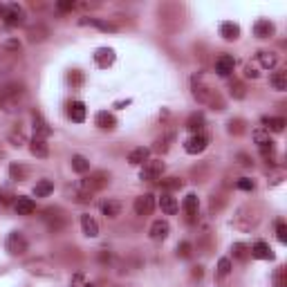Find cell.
Instances as JSON below:
<instances>
[{"label": "cell", "mask_w": 287, "mask_h": 287, "mask_svg": "<svg viewBox=\"0 0 287 287\" xmlns=\"http://www.w3.org/2000/svg\"><path fill=\"white\" fill-rule=\"evenodd\" d=\"M108 180H110V175L103 173V171H99V173L90 175V178H85V180H79L74 184L76 200H79V202H90L92 195L97 193V191H101L103 186L108 184Z\"/></svg>", "instance_id": "obj_1"}, {"label": "cell", "mask_w": 287, "mask_h": 287, "mask_svg": "<svg viewBox=\"0 0 287 287\" xmlns=\"http://www.w3.org/2000/svg\"><path fill=\"white\" fill-rule=\"evenodd\" d=\"M5 249H7L9 256H23L27 251V238L21 231H12L5 240Z\"/></svg>", "instance_id": "obj_2"}, {"label": "cell", "mask_w": 287, "mask_h": 287, "mask_svg": "<svg viewBox=\"0 0 287 287\" xmlns=\"http://www.w3.org/2000/svg\"><path fill=\"white\" fill-rule=\"evenodd\" d=\"M164 171H166V164L162 160H148L146 164H144L139 178L146 180V182H157V180H162Z\"/></svg>", "instance_id": "obj_3"}, {"label": "cell", "mask_w": 287, "mask_h": 287, "mask_svg": "<svg viewBox=\"0 0 287 287\" xmlns=\"http://www.w3.org/2000/svg\"><path fill=\"white\" fill-rule=\"evenodd\" d=\"M132 209H135L137 215H151L153 209H155V198H153V193H144L139 198H135V204H132Z\"/></svg>", "instance_id": "obj_4"}, {"label": "cell", "mask_w": 287, "mask_h": 287, "mask_svg": "<svg viewBox=\"0 0 287 287\" xmlns=\"http://www.w3.org/2000/svg\"><path fill=\"white\" fill-rule=\"evenodd\" d=\"M5 23H7V25H12V27L23 25V23H25V9H23L21 5H16V3L7 5V12H5Z\"/></svg>", "instance_id": "obj_5"}, {"label": "cell", "mask_w": 287, "mask_h": 287, "mask_svg": "<svg viewBox=\"0 0 287 287\" xmlns=\"http://www.w3.org/2000/svg\"><path fill=\"white\" fill-rule=\"evenodd\" d=\"M25 269L30 271V274H36V276H45V278H52V276H56V269L50 265V262L45 260H34V262H27Z\"/></svg>", "instance_id": "obj_6"}, {"label": "cell", "mask_w": 287, "mask_h": 287, "mask_svg": "<svg viewBox=\"0 0 287 287\" xmlns=\"http://www.w3.org/2000/svg\"><path fill=\"white\" fill-rule=\"evenodd\" d=\"M193 94H195V99L202 103H215V99H218V97H213V90L204 88V85L200 83L198 76H193Z\"/></svg>", "instance_id": "obj_7"}, {"label": "cell", "mask_w": 287, "mask_h": 287, "mask_svg": "<svg viewBox=\"0 0 287 287\" xmlns=\"http://www.w3.org/2000/svg\"><path fill=\"white\" fill-rule=\"evenodd\" d=\"M207 144H209V139L204 135H193L184 141V151L189 153V155H198V153H202L204 148H207Z\"/></svg>", "instance_id": "obj_8"}, {"label": "cell", "mask_w": 287, "mask_h": 287, "mask_svg": "<svg viewBox=\"0 0 287 287\" xmlns=\"http://www.w3.org/2000/svg\"><path fill=\"white\" fill-rule=\"evenodd\" d=\"M151 238L153 240H164V238H169V233H171V227H169V222L166 220H155V222L151 224Z\"/></svg>", "instance_id": "obj_9"}, {"label": "cell", "mask_w": 287, "mask_h": 287, "mask_svg": "<svg viewBox=\"0 0 287 287\" xmlns=\"http://www.w3.org/2000/svg\"><path fill=\"white\" fill-rule=\"evenodd\" d=\"M121 209H123V204L119 202V200H114V198H108V200H103L101 202V213L110 220L117 218V215L121 213Z\"/></svg>", "instance_id": "obj_10"}, {"label": "cell", "mask_w": 287, "mask_h": 287, "mask_svg": "<svg viewBox=\"0 0 287 287\" xmlns=\"http://www.w3.org/2000/svg\"><path fill=\"white\" fill-rule=\"evenodd\" d=\"M14 209H16L18 215H32L36 211V202L32 198L21 195V198H16V202H14Z\"/></svg>", "instance_id": "obj_11"}, {"label": "cell", "mask_w": 287, "mask_h": 287, "mask_svg": "<svg viewBox=\"0 0 287 287\" xmlns=\"http://www.w3.org/2000/svg\"><path fill=\"white\" fill-rule=\"evenodd\" d=\"M94 63H97L99 68L112 65L114 63V50H110V47H99V50L94 52Z\"/></svg>", "instance_id": "obj_12"}, {"label": "cell", "mask_w": 287, "mask_h": 287, "mask_svg": "<svg viewBox=\"0 0 287 287\" xmlns=\"http://www.w3.org/2000/svg\"><path fill=\"white\" fill-rule=\"evenodd\" d=\"M236 68V61H233V56L229 54H222L218 61H215V72H218L220 76H229Z\"/></svg>", "instance_id": "obj_13"}, {"label": "cell", "mask_w": 287, "mask_h": 287, "mask_svg": "<svg viewBox=\"0 0 287 287\" xmlns=\"http://www.w3.org/2000/svg\"><path fill=\"white\" fill-rule=\"evenodd\" d=\"M32 121H34V135H36V137H43V139H47V137L52 135V128L47 126V121L41 117V112H34V114H32Z\"/></svg>", "instance_id": "obj_14"}, {"label": "cell", "mask_w": 287, "mask_h": 287, "mask_svg": "<svg viewBox=\"0 0 287 287\" xmlns=\"http://www.w3.org/2000/svg\"><path fill=\"white\" fill-rule=\"evenodd\" d=\"M81 227H83V233L88 238H97L99 236V224H97V220H94L90 213L81 215Z\"/></svg>", "instance_id": "obj_15"}, {"label": "cell", "mask_w": 287, "mask_h": 287, "mask_svg": "<svg viewBox=\"0 0 287 287\" xmlns=\"http://www.w3.org/2000/svg\"><path fill=\"white\" fill-rule=\"evenodd\" d=\"M30 151L34 157H47L50 155V146H47V141L43 139V137H32L30 139Z\"/></svg>", "instance_id": "obj_16"}, {"label": "cell", "mask_w": 287, "mask_h": 287, "mask_svg": "<svg viewBox=\"0 0 287 287\" xmlns=\"http://www.w3.org/2000/svg\"><path fill=\"white\" fill-rule=\"evenodd\" d=\"M94 123H97L99 128H103V130H112V128L117 126V119H114L112 112L101 110V112H97V117H94Z\"/></svg>", "instance_id": "obj_17"}, {"label": "cell", "mask_w": 287, "mask_h": 287, "mask_svg": "<svg viewBox=\"0 0 287 287\" xmlns=\"http://www.w3.org/2000/svg\"><path fill=\"white\" fill-rule=\"evenodd\" d=\"M160 207H162V211H164L166 215H175L178 213V209H180V204H178V200L173 198L171 193H162V198H160Z\"/></svg>", "instance_id": "obj_18"}, {"label": "cell", "mask_w": 287, "mask_h": 287, "mask_svg": "<svg viewBox=\"0 0 287 287\" xmlns=\"http://www.w3.org/2000/svg\"><path fill=\"white\" fill-rule=\"evenodd\" d=\"M251 256L253 258H260V260H271V258H274V253H271V247L267 245V242L258 240V242H253V247H251Z\"/></svg>", "instance_id": "obj_19"}, {"label": "cell", "mask_w": 287, "mask_h": 287, "mask_svg": "<svg viewBox=\"0 0 287 287\" xmlns=\"http://www.w3.org/2000/svg\"><path fill=\"white\" fill-rule=\"evenodd\" d=\"M148 157H151V148L139 146V148H135V151H130L128 162H130V164H135V166H139V164H146Z\"/></svg>", "instance_id": "obj_20"}, {"label": "cell", "mask_w": 287, "mask_h": 287, "mask_svg": "<svg viewBox=\"0 0 287 287\" xmlns=\"http://www.w3.org/2000/svg\"><path fill=\"white\" fill-rule=\"evenodd\" d=\"M220 36H222L224 41H236V38L240 36V27H238L236 23H222V25H220Z\"/></svg>", "instance_id": "obj_21"}, {"label": "cell", "mask_w": 287, "mask_h": 287, "mask_svg": "<svg viewBox=\"0 0 287 287\" xmlns=\"http://www.w3.org/2000/svg\"><path fill=\"white\" fill-rule=\"evenodd\" d=\"M274 23H269V21H258L256 25H253V34H256L258 38H269L271 34H274Z\"/></svg>", "instance_id": "obj_22"}, {"label": "cell", "mask_w": 287, "mask_h": 287, "mask_svg": "<svg viewBox=\"0 0 287 287\" xmlns=\"http://www.w3.org/2000/svg\"><path fill=\"white\" fill-rule=\"evenodd\" d=\"M70 119L76 123L85 121V103L83 101H72L70 103Z\"/></svg>", "instance_id": "obj_23"}, {"label": "cell", "mask_w": 287, "mask_h": 287, "mask_svg": "<svg viewBox=\"0 0 287 287\" xmlns=\"http://www.w3.org/2000/svg\"><path fill=\"white\" fill-rule=\"evenodd\" d=\"M262 126H265V130L267 132H283V128H285V119L283 117H265L262 119Z\"/></svg>", "instance_id": "obj_24"}, {"label": "cell", "mask_w": 287, "mask_h": 287, "mask_svg": "<svg viewBox=\"0 0 287 287\" xmlns=\"http://www.w3.org/2000/svg\"><path fill=\"white\" fill-rule=\"evenodd\" d=\"M182 209L186 211V215H189V218H193V215L198 213V209H200L198 195H195V193H189V195H186V198H184V204H182Z\"/></svg>", "instance_id": "obj_25"}, {"label": "cell", "mask_w": 287, "mask_h": 287, "mask_svg": "<svg viewBox=\"0 0 287 287\" xmlns=\"http://www.w3.org/2000/svg\"><path fill=\"white\" fill-rule=\"evenodd\" d=\"M269 83H271V88L274 90H278V92H285L287 90V72H274L271 74V79H269Z\"/></svg>", "instance_id": "obj_26"}, {"label": "cell", "mask_w": 287, "mask_h": 287, "mask_svg": "<svg viewBox=\"0 0 287 287\" xmlns=\"http://www.w3.org/2000/svg\"><path fill=\"white\" fill-rule=\"evenodd\" d=\"M253 141L258 144V148H265V146H274V141H271L269 132H267L265 128H258V130H253Z\"/></svg>", "instance_id": "obj_27"}, {"label": "cell", "mask_w": 287, "mask_h": 287, "mask_svg": "<svg viewBox=\"0 0 287 287\" xmlns=\"http://www.w3.org/2000/svg\"><path fill=\"white\" fill-rule=\"evenodd\" d=\"M258 61H260L262 68L271 70V68H276V63H278V56H276L274 52H258Z\"/></svg>", "instance_id": "obj_28"}, {"label": "cell", "mask_w": 287, "mask_h": 287, "mask_svg": "<svg viewBox=\"0 0 287 287\" xmlns=\"http://www.w3.org/2000/svg\"><path fill=\"white\" fill-rule=\"evenodd\" d=\"M52 191H54V184H52L50 180H41V182H36V186H34V195H36V198H47Z\"/></svg>", "instance_id": "obj_29"}, {"label": "cell", "mask_w": 287, "mask_h": 287, "mask_svg": "<svg viewBox=\"0 0 287 287\" xmlns=\"http://www.w3.org/2000/svg\"><path fill=\"white\" fill-rule=\"evenodd\" d=\"M72 171L76 173H88L90 171V162L83 155H72Z\"/></svg>", "instance_id": "obj_30"}, {"label": "cell", "mask_w": 287, "mask_h": 287, "mask_svg": "<svg viewBox=\"0 0 287 287\" xmlns=\"http://www.w3.org/2000/svg\"><path fill=\"white\" fill-rule=\"evenodd\" d=\"M186 128H189V130H193L195 135H198V130H202V128H204V117L200 112L191 114L189 121H186Z\"/></svg>", "instance_id": "obj_31"}, {"label": "cell", "mask_w": 287, "mask_h": 287, "mask_svg": "<svg viewBox=\"0 0 287 287\" xmlns=\"http://www.w3.org/2000/svg\"><path fill=\"white\" fill-rule=\"evenodd\" d=\"M81 25H94L103 32H114V25L110 23H103V21H97V18H81Z\"/></svg>", "instance_id": "obj_32"}, {"label": "cell", "mask_w": 287, "mask_h": 287, "mask_svg": "<svg viewBox=\"0 0 287 287\" xmlns=\"http://www.w3.org/2000/svg\"><path fill=\"white\" fill-rule=\"evenodd\" d=\"M9 175H12V180L21 182L27 178V171H25V166H21V164H12L9 166Z\"/></svg>", "instance_id": "obj_33"}, {"label": "cell", "mask_w": 287, "mask_h": 287, "mask_svg": "<svg viewBox=\"0 0 287 287\" xmlns=\"http://www.w3.org/2000/svg\"><path fill=\"white\" fill-rule=\"evenodd\" d=\"M182 184H184V182H182L180 178H169V180H162V189H164L166 193H169V191H173V189H182Z\"/></svg>", "instance_id": "obj_34"}, {"label": "cell", "mask_w": 287, "mask_h": 287, "mask_svg": "<svg viewBox=\"0 0 287 287\" xmlns=\"http://www.w3.org/2000/svg\"><path fill=\"white\" fill-rule=\"evenodd\" d=\"M45 36H47V30H43V27H32V30H30V41L32 43L45 41Z\"/></svg>", "instance_id": "obj_35"}, {"label": "cell", "mask_w": 287, "mask_h": 287, "mask_svg": "<svg viewBox=\"0 0 287 287\" xmlns=\"http://www.w3.org/2000/svg\"><path fill=\"white\" fill-rule=\"evenodd\" d=\"M229 271H231V260H229V258H220L218 260V274L222 276H229Z\"/></svg>", "instance_id": "obj_36"}, {"label": "cell", "mask_w": 287, "mask_h": 287, "mask_svg": "<svg viewBox=\"0 0 287 287\" xmlns=\"http://www.w3.org/2000/svg\"><path fill=\"white\" fill-rule=\"evenodd\" d=\"M276 236H278L280 242H287V227H285L283 220H278V222H276Z\"/></svg>", "instance_id": "obj_37"}, {"label": "cell", "mask_w": 287, "mask_h": 287, "mask_svg": "<svg viewBox=\"0 0 287 287\" xmlns=\"http://www.w3.org/2000/svg\"><path fill=\"white\" fill-rule=\"evenodd\" d=\"M9 141H12L14 144V146H23V144H25V135H23V132L21 130H12V132H9Z\"/></svg>", "instance_id": "obj_38"}, {"label": "cell", "mask_w": 287, "mask_h": 287, "mask_svg": "<svg viewBox=\"0 0 287 287\" xmlns=\"http://www.w3.org/2000/svg\"><path fill=\"white\" fill-rule=\"evenodd\" d=\"M238 189H242V191H253V189H256V182L249 180V178H240V180H238Z\"/></svg>", "instance_id": "obj_39"}, {"label": "cell", "mask_w": 287, "mask_h": 287, "mask_svg": "<svg viewBox=\"0 0 287 287\" xmlns=\"http://www.w3.org/2000/svg\"><path fill=\"white\" fill-rule=\"evenodd\" d=\"M231 251H233V256L240 258V260H242V258L247 256V245H242V242H236V245L231 247Z\"/></svg>", "instance_id": "obj_40"}, {"label": "cell", "mask_w": 287, "mask_h": 287, "mask_svg": "<svg viewBox=\"0 0 287 287\" xmlns=\"http://www.w3.org/2000/svg\"><path fill=\"white\" fill-rule=\"evenodd\" d=\"M5 50H12V52H21V41H16V38H7V41L3 43Z\"/></svg>", "instance_id": "obj_41"}, {"label": "cell", "mask_w": 287, "mask_h": 287, "mask_svg": "<svg viewBox=\"0 0 287 287\" xmlns=\"http://www.w3.org/2000/svg\"><path fill=\"white\" fill-rule=\"evenodd\" d=\"M178 256H182V258L191 256V242H180L178 245Z\"/></svg>", "instance_id": "obj_42"}, {"label": "cell", "mask_w": 287, "mask_h": 287, "mask_svg": "<svg viewBox=\"0 0 287 287\" xmlns=\"http://www.w3.org/2000/svg\"><path fill=\"white\" fill-rule=\"evenodd\" d=\"M72 287H92V285H90V283H85L83 274H76L74 278H72Z\"/></svg>", "instance_id": "obj_43"}, {"label": "cell", "mask_w": 287, "mask_h": 287, "mask_svg": "<svg viewBox=\"0 0 287 287\" xmlns=\"http://www.w3.org/2000/svg\"><path fill=\"white\" fill-rule=\"evenodd\" d=\"M231 94H236V99H242L245 97V90H242L240 83H231Z\"/></svg>", "instance_id": "obj_44"}, {"label": "cell", "mask_w": 287, "mask_h": 287, "mask_svg": "<svg viewBox=\"0 0 287 287\" xmlns=\"http://www.w3.org/2000/svg\"><path fill=\"white\" fill-rule=\"evenodd\" d=\"M70 83L72 85H81V83H83V74H81V72H72V74H70Z\"/></svg>", "instance_id": "obj_45"}, {"label": "cell", "mask_w": 287, "mask_h": 287, "mask_svg": "<svg viewBox=\"0 0 287 287\" xmlns=\"http://www.w3.org/2000/svg\"><path fill=\"white\" fill-rule=\"evenodd\" d=\"M245 76H249V79H258V70H256V68H253V65L249 63V65H247V68H245Z\"/></svg>", "instance_id": "obj_46"}, {"label": "cell", "mask_w": 287, "mask_h": 287, "mask_svg": "<svg viewBox=\"0 0 287 287\" xmlns=\"http://www.w3.org/2000/svg\"><path fill=\"white\" fill-rule=\"evenodd\" d=\"M56 7H59L61 12H72V9L76 7V3H59V5H56Z\"/></svg>", "instance_id": "obj_47"}, {"label": "cell", "mask_w": 287, "mask_h": 287, "mask_svg": "<svg viewBox=\"0 0 287 287\" xmlns=\"http://www.w3.org/2000/svg\"><path fill=\"white\" fill-rule=\"evenodd\" d=\"M274 280H276V287H283V269H278V271H276Z\"/></svg>", "instance_id": "obj_48"}, {"label": "cell", "mask_w": 287, "mask_h": 287, "mask_svg": "<svg viewBox=\"0 0 287 287\" xmlns=\"http://www.w3.org/2000/svg\"><path fill=\"white\" fill-rule=\"evenodd\" d=\"M238 160H242V162H240V164H242V166H249V164H251V162H249V160H247V155H238Z\"/></svg>", "instance_id": "obj_49"}, {"label": "cell", "mask_w": 287, "mask_h": 287, "mask_svg": "<svg viewBox=\"0 0 287 287\" xmlns=\"http://www.w3.org/2000/svg\"><path fill=\"white\" fill-rule=\"evenodd\" d=\"M193 276H198V278H200V276H202V267H195V271H193Z\"/></svg>", "instance_id": "obj_50"}, {"label": "cell", "mask_w": 287, "mask_h": 287, "mask_svg": "<svg viewBox=\"0 0 287 287\" xmlns=\"http://www.w3.org/2000/svg\"><path fill=\"white\" fill-rule=\"evenodd\" d=\"M5 12H7V7H5V5L0 3V18H5Z\"/></svg>", "instance_id": "obj_51"}, {"label": "cell", "mask_w": 287, "mask_h": 287, "mask_svg": "<svg viewBox=\"0 0 287 287\" xmlns=\"http://www.w3.org/2000/svg\"><path fill=\"white\" fill-rule=\"evenodd\" d=\"M0 157H3V151H0Z\"/></svg>", "instance_id": "obj_52"}]
</instances>
